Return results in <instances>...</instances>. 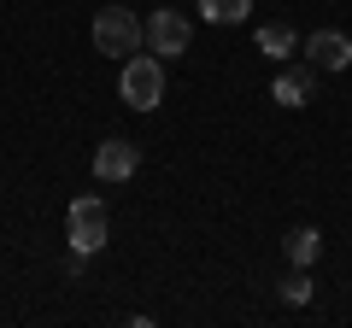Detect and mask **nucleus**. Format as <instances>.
<instances>
[{
	"instance_id": "7",
	"label": "nucleus",
	"mask_w": 352,
	"mask_h": 328,
	"mask_svg": "<svg viewBox=\"0 0 352 328\" xmlns=\"http://www.w3.org/2000/svg\"><path fill=\"white\" fill-rule=\"evenodd\" d=\"M270 94H276L282 106H305V100H311V71H282Z\"/></svg>"
},
{
	"instance_id": "1",
	"label": "nucleus",
	"mask_w": 352,
	"mask_h": 328,
	"mask_svg": "<svg viewBox=\"0 0 352 328\" xmlns=\"http://www.w3.org/2000/svg\"><path fill=\"white\" fill-rule=\"evenodd\" d=\"M141 41H147V24L129 6H100V18H94V47L106 59H129V53H141Z\"/></svg>"
},
{
	"instance_id": "2",
	"label": "nucleus",
	"mask_w": 352,
	"mask_h": 328,
	"mask_svg": "<svg viewBox=\"0 0 352 328\" xmlns=\"http://www.w3.org/2000/svg\"><path fill=\"white\" fill-rule=\"evenodd\" d=\"M118 94H124L135 112H153V106L164 100V65H159V53H129L124 76H118Z\"/></svg>"
},
{
	"instance_id": "10",
	"label": "nucleus",
	"mask_w": 352,
	"mask_h": 328,
	"mask_svg": "<svg viewBox=\"0 0 352 328\" xmlns=\"http://www.w3.org/2000/svg\"><path fill=\"white\" fill-rule=\"evenodd\" d=\"M258 53L288 59V53H294V30H288V24H264V30H258Z\"/></svg>"
},
{
	"instance_id": "3",
	"label": "nucleus",
	"mask_w": 352,
	"mask_h": 328,
	"mask_svg": "<svg viewBox=\"0 0 352 328\" xmlns=\"http://www.w3.org/2000/svg\"><path fill=\"white\" fill-rule=\"evenodd\" d=\"M65 240H71L76 258L100 253V246H106V200H94V194L71 200V211H65Z\"/></svg>"
},
{
	"instance_id": "8",
	"label": "nucleus",
	"mask_w": 352,
	"mask_h": 328,
	"mask_svg": "<svg viewBox=\"0 0 352 328\" xmlns=\"http://www.w3.org/2000/svg\"><path fill=\"white\" fill-rule=\"evenodd\" d=\"M282 246H288V258H294V270H305V264H311L317 253H323V235H317V229H294V235L282 240Z\"/></svg>"
},
{
	"instance_id": "11",
	"label": "nucleus",
	"mask_w": 352,
	"mask_h": 328,
	"mask_svg": "<svg viewBox=\"0 0 352 328\" xmlns=\"http://www.w3.org/2000/svg\"><path fill=\"white\" fill-rule=\"evenodd\" d=\"M282 299H288V305H305V299H311V276H300V270H294V276L282 281Z\"/></svg>"
},
{
	"instance_id": "9",
	"label": "nucleus",
	"mask_w": 352,
	"mask_h": 328,
	"mask_svg": "<svg viewBox=\"0 0 352 328\" xmlns=\"http://www.w3.org/2000/svg\"><path fill=\"white\" fill-rule=\"evenodd\" d=\"M252 12V0H200V18L206 24H241Z\"/></svg>"
},
{
	"instance_id": "4",
	"label": "nucleus",
	"mask_w": 352,
	"mask_h": 328,
	"mask_svg": "<svg viewBox=\"0 0 352 328\" xmlns=\"http://www.w3.org/2000/svg\"><path fill=\"white\" fill-rule=\"evenodd\" d=\"M147 41H153V53H159V59H182V53H188V41H194V24L176 12V6H159V12L147 18Z\"/></svg>"
},
{
	"instance_id": "6",
	"label": "nucleus",
	"mask_w": 352,
	"mask_h": 328,
	"mask_svg": "<svg viewBox=\"0 0 352 328\" xmlns=\"http://www.w3.org/2000/svg\"><path fill=\"white\" fill-rule=\"evenodd\" d=\"M141 170V152L129 147V141H106L100 152H94V176L100 182H129Z\"/></svg>"
},
{
	"instance_id": "5",
	"label": "nucleus",
	"mask_w": 352,
	"mask_h": 328,
	"mask_svg": "<svg viewBox=\"0 0 352 328\" xmlns=\"http://www.w3.org/2000/svg\"><path fill=\"white\" fill-rule=\"evenodd\" d=\"M305 59H311V71H346L352 65V36L317 30V36H305Z\"/></svg>"
}]
</instances>
